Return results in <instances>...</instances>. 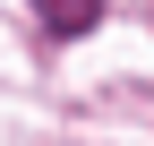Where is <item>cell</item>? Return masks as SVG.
I'll list each match as a JSON object with an SVG mask.
<instances>
[{
  "label": "cell",
  "instance_id": "cell-1",
  "mask_svg": "<svg viewBox=\"0 0 154 146\" xmlns=\"http://www.w3.org/2000/svg\"><path fill=\"white\" fill-rule=\"evenodd\" d=\"M34 17H43L60 43H77V34H94V26H103V0H34Z\"/></svg>",
  "mask_w": 154,
  "mask_h": 146
}]
</instances>
